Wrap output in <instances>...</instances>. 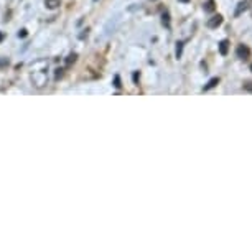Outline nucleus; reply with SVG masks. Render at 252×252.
<instances>
[{
	"label": "nucleus",
	"mask_w": 252,
	"mask_h": 252,
	"mask_svg": "<svg viewBox=\"0 0 252 252\" xmlns=\"http://www.w3.org/2000/svg\"><path fill=\"white\" fill-rule=\"evenodd\" d=\"M227 50H229V41L222 40L221 43H220V53L221 55H227Z\"/></svg>",
	"instance_id": "nucleus-3"
},
{
	"label": "nucleus",
	"mask_w": 252,
	"mask_h": 252,
	"mask_svg": "<svg viewBox=\"0 0 252 252\" xmlns=\"http://www.w3.org/2000/svg\"><path fill=\"white\" fill-rule=\"evenodd\" d=\"M204 10H206V12L215 10V0H208V2L204 3Z\"/></svg>",
	"instance_id": "nucleus-7"
},
{
	"label": "nucleus",
	"mask_w": 252,
	"mask_h": 252,
	"mask_svg": "<svg viewBox=\"0 0 252 252\" xmlns=\"http://www.w3.org/2000/svg\"><path fill=\"white\" fill-rule=\"evenodd\" d=\"M114 86L121 88V79H119V76H116V79H114Z\"/></svg>",
	"instance_id": "nucleus-11"
},
{
	"label": "nucleus",
	"mask_w": 252,
	"mask_h": 252,
	"mask_svg": "<svg viewBox=\"0 0 252 252\" xmlns=\"http://www.w3.org/2000/svg\"><path fill=\"white\" fill-rule=\"evenodd\" d=\"M236 53H237V56H239L241 60H247L251 56V50L247 48L246 45H239V46H237V50H236Z\"/></svg>",
	"instance_id": "nucleus-1"
},
{
	"label": "nucleus",
	"mask_w": 252,
	"mask_h": 252,
	"mask_svg": "<svg viewBox=\"0 0 252 252\" xmlns=\"http://www.w3.org/2000/svg\"><path fill=\"white\" fill-rule=\"evenodd\" d=\"M180 2H185V3H187V2H189V0H180Z\"/></svg>",
	"instance_id": "nucleus-13"
},
{
	"label": "nucleus",
	"mask_w": 252,
	"mask_h": 252,
	"mask_svg": "<svg viewBox=\"0 0 252 252\" xmlns=\"http://www.w3.org/2000/svg\"><path fill=\"white\" fill-rule=\"evenodd\" d=\"M163 25L168 28L170 27V17H168V13H163Z\"/></svg>",
	"instance_id": "nucleus-8"
},
{
	"label": "nucleus",
	"mask_w": 252,
	"mask_h": 252,
	"mask_svg": "<svg viewBox=\"0 0 252 252\" xmlns=\"http://www.w3.org/2000/svg\"><path fill=\"white\" fill-rule=\"evenodd\" d=\"M0 40H2V35H0Z\"/></svg>",
	"instance_id": "nucleus-14"
},
{
	"label": "nucleus",
	"mask_w": 252,
	"mask_h": 252,
	"mask_svg": "<svg viewBox=\"0 0 252 252\" xmlns=\"http://www.w3.org/2000/svg\"><path fill=\"white\" fill-rule=\"evenodd\" d=\"M244 89H246V91L252 93V83H246V84H244Z\"/></svg>",
	"instance_id": "nucleus-10"
},
{
	"label": "nucleus",
	"mask_w": 252,
	"mask_h": 252,
	"mask_svg": "<svg viewBox=\"0 0 252 252\" xmlns=\"http://www.w3.org/2000/svg\"><path fill=\"white\" fill-rule=\"evenodd\" d=\"M61 3V0H45V5L48 8H56Z\"/></svg>",
	"instance_id": "nucleus-4"
},
{
	"label": "nucleus",
	"mask_w": 252,
	"mask_h": 252,
	"mask_svg": "<svg viewBox=\"0 0 252 252\" xmlns=\"http://www.w3.org/2000/svg\"><path fill=\"white\" fill-rule=\"evenodd\" d=\"M18 36H22V38H23V36H27V32H25V30H22L20 33H18Z\"/></svg>",
	"instance_id": "nucleus-12"
},
{
	"label": "nucleus",
	"mask_w": 252,
	"mask_h": 252,
	"mask_svg": "<svg viewBox=\"0 0 252 252\" xmlns=\"http://www.w3.org/2000/svg\"><path fill=\"white\" fill-rule=\"evenodd\" d=\"M244 10H247V2H241V3H239V7H237V10H236L234 15H236V17H239L241 13L244 12Z\"/></svg>",
	"instance_id": "nucleus-5"
},
{
	"label": "nucleus",
	"mask_w": 252,
	"mask_h": 252,
	"mask_svg": "<svg viewBox=\"0 0 252 252\" xmlns=\"http://www.w3.org/2000/svg\"><path fill=\"white\" fill-rule=\"evenodd\" d=\"M182 50H183V43H178V46H177V58L182 56Z\"/></svg>",
	"instance_id": "nucleus-9"
},
{
	"label": "nucleus",
	"mask_w": 252,
	"mask_h": 252,
	"mask_svg": "<svg viewBox=\"0 0 252 252\" xmlns=\"http://www.w3.org/2000/svg\"><path fill=\"white\" fill-rule=\"evenodd\" d=\"M222 23V17L221 15H216V17H213L211 20L208 22V27L209 28H216V27H220Z\"/></svg>",
	"instance_id": "nucleus-2"
},
{
	"label": "nucleus",
	"mask_w": 252,
	"mask_h": 252,
	"mask_svg": "<svg viewBox=\"0 0 252 252\" xmlns=\"http://www.w3.org/2000/svg\"><path fill=\"white\" fill-rule=\"evenodd\" d=\"M220 83V78H213L211 81H209V83L206 84V86H204V91H208V89H211V88H215L216 84Z\"/></svg>",
	"instance_id": "nucleus-6"
},
{
	"label": "nucleus",
	"mask_w": 252,
	"mask_h": 252,
	"mask_svg": "<svg viewBox=\"0 0 252 252\" xmlns=\"http://www.w3.org/2000/svg\"><path fill=\"white\" fill-rule=\"evenodd\" d=\"M251 69H252V66H251Z\"/></svg>",
	"instance_id": "nucleus-15"
}]
</instances>
